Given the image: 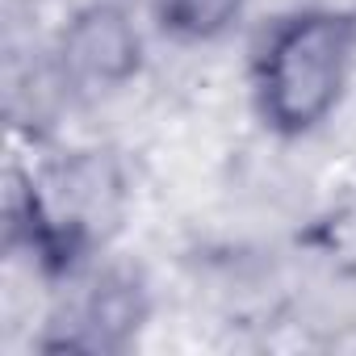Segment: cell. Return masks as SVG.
<instances>
[{
  "instance_id": "3",
  "label": "cell",
  "mask_w": 356,
  "mask_h": 356,
  "mask_svg": "<svg viewBox=\"0 0 356 356\" xmlns=\"http://www.w3.org/2000/svg\"><path fill=\"white\" fill-rule=\"evenodd\" d=\"M147 67L138 17L118 0H88L72 9L51 47V80L67 101H105L126 92Z\"/></svg>"
},
{
  "instance_id": "4",
  "label": "cell",
  "mask_w": 356,
  "mask_h": 356,
  "mask_svg": "<svg viewBox=\"0 0 356 356\" xmlns=\"http://www.w3.org/2000/svg\"><path fill=\"white\" fill-rule=\"evenodd\" d=\"M151 318V293L147 281L134 268H97L84 285V293L63 310L55 348L88 352V356H118L126 352L138 331Z\"/></svg>"
},
{
  "instance_id": "5",
  "label": "cell",
  "mask_w": 356,
  "mask_h": 356,
  "mask_svg": "<svg viewBox=\"0 0 356 356\" xmlns=\"http://www.w3.org/2000/svg\"><path fill=\"white\" fill-rule=\"evenodd\" d=\"M252 9V0H155L159 30L181 47H214L231 38Z\"/></svg>"
},
{
  "instance_id": "1",
  "label": "cell",
  "mask_w": 356,
  "mask_h": 356,
  "mask_svg": "<svg viewBox=\"0 0 356 356\" xmlns=\"http://www.w3.org/2000/svg\"><path fill=\"white\" fill-rule=\"evenodd\" d=\"M352 76L356 13L335 5H298L273 17L252 47V113L273 138H310L343 109Z\"/></svg>"
},
{
  "instance_id": "2",
  "label": "cell",
  "mask_w": 356,
  "mask_h": 356,
  "mask_svg": "<svg viewBox=\"0 0 356 356\" xmlns=\"http://www.w3.org/2000/svg\"><path fill=\"white\" fill-rule=\"evenodd\" d=\"M126 202V172L109 151H72L26 181L13 231L47 273L72 277L113 239Z\"/></svg>"
}]
</instances>
